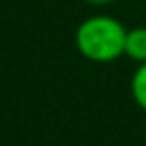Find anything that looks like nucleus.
<instances>
[{
	"instance_id": "nucleus-2",
	"label": "nucleus",
	"mask_w": 146,
	"mask_h": 146,
	"mask_svg": "<svg viewBox=\"0 0 146 146\" xmlns=\"http://www.w3.org/2000/svg\"><path fill=\"white\" fill-rule=\"evenodd\" d=\"M124 54L138 64L146 62V26H136L126 30Z\"/></svg>"
},
{
	"instance_id": "nucleus-1",
	"label": "nucleus",
	"mask_w": 146,
	"mask_h": 146,
	"mask_svg": "<svg viewBox=\"0 0 146 146\" xmlns=\"http://www.w3.org/2000/svg\"><path fill=\"white\" fill-rule=\"evenodd\" d=\"M126 28L112 16H92L78 24L74 42L78 52L92 62H112L124 54Z\"/></svg>"
},
{
	"instance_id": "nucleus-4",
	"label": "nucleus",
	"mask_w": 146,
	"mask_h": 146,
	"mask_svg": "<svg viewBox=\"0 0 146 146\" xmlns=\"http://www.w3.org/2000/svg\"><path fill=\"white\" fill-rule=\"evenodd\" d=\"M84 2H88V4H96V6H100V4H108V2H112V0H84Z\"/></svg>"
},
{
	"instance_id": "nucleus-3",
	"label": "nucleus",
	"mask_w": 146,
	"mask_h": 146,
	"mask_svg": "<svg viewBox=\"0 0 146 146\" xmlns=\"http://www.w3.org/2000/svg\"><path fill=\"white\" fill-rule=\"evenodd\" d=\"M130 92H132L134 102L146 112V62L138 64V68L134 70L132 80H130Z\"/></svg>"
},
{
	"instance_id": "nucleus-5",
	"label": "nucleus",
	"mask_w": 146,
	"mask_h": 146,
	"mask_svg": "<svg viewBox=\"0 0 146 146\" xmlns=\"http://www.w3.org/2000/svg\"><path fill=\"white\" fill-rule=\"evenodd\" d=\"M144 136H146V124H144Z\"/></svg>"
}]
</instances>
